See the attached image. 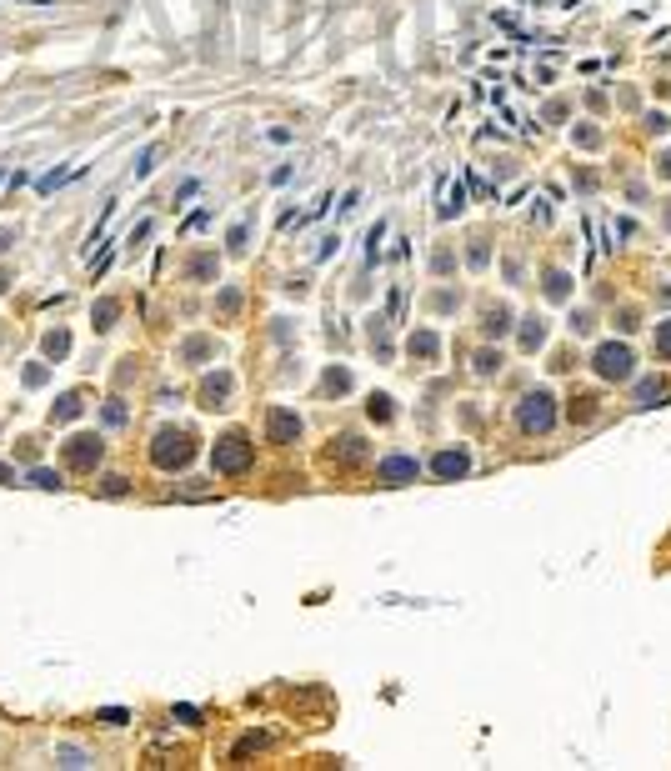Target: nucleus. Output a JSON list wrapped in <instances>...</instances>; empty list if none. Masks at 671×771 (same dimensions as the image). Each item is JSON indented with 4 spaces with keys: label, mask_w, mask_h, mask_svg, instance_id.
Wrapping results in <instances>:
<instances>
[{
    "label": "nucleus",
    "mask_w": 671,
    "mask_h": 771,
    "mask_svg": "<svg viewBox=\"0 0 671 771\" xmlns=\"http://www.w3.org/2000/svg\"><path fill=\"white\" fill-rule=\"evenodd\" d=\"M251 456H256V446H251L241 431H231V436H220V441H215V456H210V461H215L220 476H241V471L251 466Z\"/></svg>",
    "instance_id": "obj_1"
},
{
    "label": "nucleus",
    "mask_w": 671,
    "mask_h": 771,
    "mask_svg": "<svg viewBox=\"0 0 671 771\" xmlns=\"http://www.w3.org/2000/svg\"><path fill=\"white\" fill-rule=\"evenodd\" d=\"M150 456H155V466H160V471H176V466H186V461L196 456V446H191V431H160V436H155V446H150Z\"/></svg>",
    "instance_id": "obj_2"
},
{
    "label": "nucleus",
    "mask_w": 671,
    "mask_h": 771,
    "mask_svg": "<svg viewBox=\"0 0 671 771\" xmlns=\"http://www.w3.org/2000/svg\"><path fill=\"white\" fill-rule=\"evenodd\" d=\"M516 421H521V431H526V436H531V431H536V436H541V431H551V426H556V406H551V391H536V396H526V401H521V416H516Z\"/></svg>",
    "instance_id": "obj_3"
},
{
    "label": "nucleus",
    "mask_w": 671,
    "mask_h": 771,
    "mask_svg": "<svg viewBox=\"0 0 671 771\" xmlns=\"http://www.w3.org/2000/svg\"><path fill=\"white\" fill-rule=\"evenodd\" d=\"M596 371H601L606 381H627V376H631V351H627V346H601V351H596Z\"/></svg>",
    "instance_id": "obj_4"
},
{
    "label": "nucleus",
    "mask_w": 671,
    "mask_h": 771,
    "mask_svg": "<svg viewBox=\"0 0 671 771\" xmlns=\"http://www.w3.org/2000/svg\"><path fill=\"white\" fill-rule=\"evenodd\" d=\"M416 456H391V461H381L376 466V481L381 486H406V481H416Z\"/></svg>",
    "instance_id": "obj_5"
},
{
    "label": "nucleus",
    "mask_w": 671,
    "mask_h": 771,
    "mask_svg": "<svg viewBox=\"0 0 671 771\" xmlns=\"http://www.w3.org/2000/svg\"><path fill=\"white\" fill-rule=\"evenodd\" d=\"M66 461H71L76 471H90V466L100 461V441H95V436H71V441H66Z\"/></svg>",
    "instance_id": "obj_6"
},
{
    "label": "nucleus",
    "mask_w": 671,
    "mask_h": 771,
    "mask_svg": "<svg viewBox=\"0 0 671 771\" xmlns=\"http://www.w3.org/2000/svg\"><path fill=\"white\" fill-rule=\"evenodd\" d=\"M466 466H471V461H466V451H441V456L431 461V471H436L441 481H456V476H466Z\"/></svg>",
    "instance_id": "obj_7"
},
{
    "label": "nucleus",
    "mask_w": 671,
    "mask_h": 771,
    "mask_svg": "<svg viewBox=\"0 0 671 771\" xmlns=\"http://www.w3.org/2000/svg\"><path fill=\"white\" fill-rule=\"evenodd\" d=\"M301 436V421L291 411H271V441H296Z\"/></svg>",
    "instance_id": "obj_8"
},
{
    "label": "nucleus",
    "mask_w": 671,
    "mask_h": 771,
    "mask_svg": "<svg viewBox=\"0 0 671 771\" xmlns=\"http://www.w3.org/2000/svg\"><path fill=\"white\" fill-rule=\"evenodd\" d=\"M206 401L201 406H226V396H231V376H215V381H206V391H201Z\"/></svg>",
    "instance_id": "obj_9"
},
{
    "label": "nucleus",
    "mask_w": 671,
    "mask_h": 771,
    "mask_svg": "<svg viewBox=\"0 0 671 771\" xmlns=\"http://www.w3.org/2000/svg\"><path fill=\"white\" fill-rule=\"evenodd\" d=\"M666 396V386L661 381H641V391H636V406H656Z\"/></svg>",
    "instance_id": "obj_10"
},
{
    "label": "nucleus",
    "mask_w": 671,
    "mask_h": 771,
    "mask_svg": "<svg viewBox=\"0 0 671 771\" xmlns=\"http://www.w3.org/2000/svg\"><path fill=\"white\" fill-rule=\"evenodd\" d=\"M30 486H40V491H61V476L40 466V471H30Z\"/></svg>",
    "instance_id": "obj_11"
},
{
    "label": "nucleus",
    "mask_w": 671,
    "mask_h": 771,
    "mask_svg": "<svg viewBox=\"0 0 671 771\" xmlns=\"http://www.w3.org/2000/svg\"><path fill=\"white\" fill-rule=\"evenodd\" d=\"M656 356H666V361H671V321H661V325H656Z\"/></svg>",
    "instance_id": "obj_12"
},
{
    "label": "nucleus",
    "mask_w": 671,
    "mask_h": 771,
    "mask_svg": "<svg viewBox=\"0 0 671 771\" xmlns=\"http://www.w3.org/2000/svg\"><path fill=\"white\" fill-rule=\"evenodd\" d=\"M66 346H71V336H66V330H55V336H45V351H50V356H66Z\"/></svg>",
    "instance_id": "obj_13"
},
{
    "label": "nucleus",
    "mask_w": 671,
    "mask_h": 771,
    "mask_svg": "<svg viewBox=\"0 0 671 771\" xmlns=\"http://www.w3.org/2000/svg\"><path fill=\"white\" fill-rule=\"evenodd\" d=\"M100 722H105V727H121V722H126V711H121V706H110V711H100Z\"/></svg>",
    "instance_id": "obj_14"
},
{
    "label": "nucleus",
    "mask_w": 671,
    "mask_h": 771,
    "mask_svg": "<svg viewBox=\"0 0 671 771\" xmlns=\"http://www.w3.org/2000/svg\"><path fill=\"white\" fill-rule=\"evenodd\" d=\"M76 411H81V396H66V401H61V411H55V416L66 421V416H76Z\"/></svg>",
    "instance_id": "obj_15"
},
{
    "label": "nucleus",
    "mask_w": 671,
    "mask_h": 771,
    "mask_svg": "<svg viewBox=\"0 0 671 771\" xmlns=\"http://www.w3.org/2000/svg\"><path fill=\"white\" fill-rule=\"evenodd\" d=\"M371 416H376V421H386V416H391V406H386V396H376V401H371Z\"/></svg>",
    "instance_id": "obj_16"
},
{
    "label": "nucleus",
    "mask_w": 671,
    "mask_h": 771,
    "mask_svg": "<svg viewBox=\"0 0 671 771\" xmlns=\"http://www.w3.org/2000/svg\"><path fill=\"white\" fill-rule=\"evenodd\" d=\"M0 481H16V471H6V466H0Z\"/></svg>",
    "instance_id": "obj_17"
}]
</instances>
